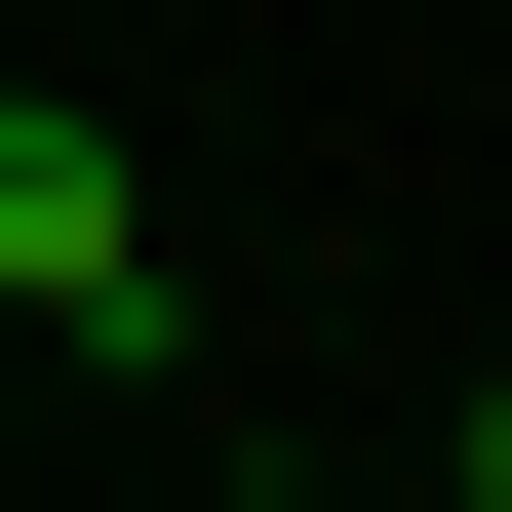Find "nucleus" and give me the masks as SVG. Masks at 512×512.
I'll list each match as a JSON object with an SVG mask.
<instances>
[{"instance_id":"2","label":"nucleus","mask_w":512,"mask_h":512,"mask_svg":"<svg viewBox=\"0 0 512 512\" xmlns=\"http://www.w3.org/2000/svg\"><path fill=\"white\" fill-rule=\"evenodd\" d=\"M473 512H512V394H473Z\"/></svg>"},{"instance_id":"1","label":"nucleus","mask_w":512,"mask_h":512,"mask_svg":"<svg viewBox=\"0 0 512 512\" xmlns=\"http://www.w3.org/2000/svg\"><path fill=\"white\" fill-rule=\"evenodd\" d=\"M0 316L40 355H158V158L119 119H0Z\"/></svg>"}]
</instances>
